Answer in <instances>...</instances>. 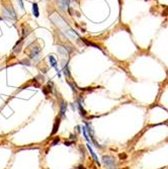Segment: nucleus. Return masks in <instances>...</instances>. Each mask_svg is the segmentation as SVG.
<instances>
[{
	"mask_svg": "<svg viewBox=\"0 0 168 169\" xmlns=\"http://www.w3.org/2000/svg\"><path fill=\"white\" fill-rule=\"evenodd\" d=\"M17 1H18V3H19V5H21V9H24V3H22V0H17Z\"/></svg>",
	"mask_w": 168,
	"mask_h": 169,
	"instance_id": "17",
	"label": "nucleus"
},
{
	"mask_svg": "<svg viewBox=\"0 0 168 169\" xmlns=\"http://www.w3.org/2000/svg\"><path fill=\"white\" fill-rule=\"evenodd\" d=\"M58 53L60 54L63 58H68L69 55V51L66 47H63V46H58Z\"/></svg>",
	"mask_w": 168,
	"mask_h": 169,
	"instance_id": "6",
	"label": "nucleus"
},
{
	"mask_svg": "<svg viewBox=\"0 0 168 169\" xmlns=\"http://www.w3.org/2000/svg\"><path fill=\"white\" fill-rule=\"evenodd\" d=\"M76 131L77 132H80V127H79V126H77V127H76Z\"/></svg>",
	"mask_w": 168,
	"mask_h": 169,
	"instance_id": "21",
	"label": "nucleus"
},
{
	"mask_svg": "<svg viewBox=\"0 0 168 169\" xmlns=\"http://www.w3.org/2000/svg\"><path fill=\"white\" fill-rule=\"evenodd\" d=\"M82 132H83V135H84V138H85V140H86L88 143L91 144L90 143V140H89V138H88V135L86 133V129H85V127H82Z\"/></svg>",
	"mask_w": 168,
	"mask_h": 169,
	"instance_id": "14",
	"label": "nucleus"
},
{
	"mask_svg": "<svg viewBox=\"0 0 168 169\" xmlns=\"http://www.w3.org/2000/svg\"><path fill=\"white\" fill-rule=\"evenodd\" d=\"M39 55H41V48H39V46H32V47L29 48L28 57L32 60H38L39 58Z\"/></svg>",
	"mask_w": 168,
	"mask_h": 169,
	"instance_id": "3",
	"label": "nucleus"
},
{
	"mask_svg": "<svg viewBox=\"0 0 168 169\" xmlns=\"http://www.w3.org/2000/svg\"><path fill=\"white\" fill-rule=\"evenodd\" d=\"M43 92H44V93H45L46 95H47V94L49 93V91L47 90V87H44V88H43Z\"/></svg>",
	"mask_w": 168,
	"mask_h": 169,
	"instance_id": "18",
	"label": "nucleus"
},
{
	"mask_svg": "<svg viewBox=\"0 0 168 169\" xmlns=\"http://www.w3.org/2000/svg\"><path fill=\"white\" fill-rule=\"evenodd\" d=\"M62 66H63V73L64 75L66 76V77H70V72H69V68H68V63L67 62H63V64H62Z\"/></svg>",
	"mask_w": 168,
	"mask_h": 169,
	"instance_id": "11",
	"label": "nucleus"
},
{
	"mask_svg": "<svg viewBox=\"0 0 168 169\" xmlns=\"http://www.w3.org/2000/svg\"><path fill=\"white\" fill-rule=\"evenodd\" d=\"M49 61H50V64L52 67H54L56 69V71L58 72V75L60 76V71H59V69H58V66H57V60L54 58V56L53 55H50L49 56Z\"/></svg>",
	"mask_w": 168,
	"mask_h": 169,
	"instance_id": "7",
	"label": "nucleus"
},
{
	"mask_svg": "<svg viewBox=\"0 0 168 169\" xmlns=\"http://www.w3.org/2000/svg\"><path fill=\"white\" fill-rule=\"evenodd\" d=\"M32 13H34L35 17H39V5L38 3H32Z\"/></svg>",
	"mask_w": 168,
	"mask_h": 169,
	"instance_id": "13",
	"label": "nucleus"
},
{
	"mask_svg": "<svg viewBox=\"0 0 168 169\" xmlns=\"http://www.w3.org/2000/svg\"><path fill=\"white\" fill-rule=\"evenodd\" d=\"M113 169H117V168H113Z\"/></svg>",
	"mask_w": 168,
	"mask_h": 169,
	"instance_id": "23",
	"label": "nucleus"
},
{
	"mask_svg": "<svg viewBox=\"0 0 168 169\" xmlns=\"http://www.w3.org/2000/svg\"><path fill=\"white\" fill-rule=\"evenodd\" d=\"M78 169H85V168H84L83 166H79V167H78Z\"/></svg>",
	"mask_w": 168,
	"mask_h": 169,
	"instance_id": "22",
	"label": "nucleus"
},
{
	"mask_svg": "<svg viewBox=\"0 0 168 169\" xmlns=\"http://www.w3.org/2000/svg\"><path fill=\"white\" fill-rule=\"evenodd\" d=\"M120 158L121 159H126L127 158V155L126 154H120Z\"/></svg>",
	"mask_w": 168,
	"mask_h": 169,
	"instance_id": "19",
	"label": "nucleus"
},
{
	"mask_svg": "<svg viewBox=\"0 0 168 169\" xmlns=\"http://www.w3.org/2000/svg\"><path fill=\"white\" fill-rule=\"evenodd\" d=\"M57 6L60 10L66 11L69 7V1L68 0H57Z\"/></svg>",
	"mask_w": 168,
	"mask_h": 169,
	"instance_id": "5",
	"label": "nucleus"
},
{
	"mask_svg": "<svg viewBox=\"0 0 168 169\" xmlns=\"http://www.w3.org/2000/svg\"><path fill=\"white\" fill-rule=\"evenodd\" d=\"M87 148H88V150H89V152H90V154H91V156H92V158L94 159V161H95V163L96 164H98V166L100 165V163H99V161H98V158H97V156H96V154L94 153V151L92 150V148H91V146H90V144L89 143H87Z\"/></svg>",
	"mask_w": 168,
	"mask_h": 169,
	"instance_id": "8",
	"label": "nucleus"
},
{
	"mask_svg": "<svg viewBox=\"0 0 168 169\" xmlns=\"http://www.w3.org/2000/svg\"><path fill=\"white\" fill-rule=\"evenodd\" d=\"M60 122H61V120L60 118H57L54 124V127H53V131H52V135H55L56 133L58 132L59 130V126H60Z\"/></svg>",
	"mask_w": 168,
	"mask_h": 169,
	"instance_id": "12",
	"label": "nucleus"
},
{
	"mask_svg": "<svg viewBox=\"0 0 168 169\" xmlns=\"http://www.w3.org/2000/svg\"><path fill=\"white\" fill-rule=\"evenodd\" d=\"M0 19H1V17H0Z\"/></svg>",
	"mask_w": 168,
	"mask_h": 169,
	"instance_id": "24",
	"label": "nucleus"
},
{
	"mask_svg": "<svg viewBox=\"0 0 168 169\" xmlns=\"http://www.w3.org/2000/svg\"><path fill=\"white\" fill-rule=\"evenodd\" d=\"M66 111H67V102L62 100L61 102V107H60V115L61 117H65Z\"/></svg>",
	"mask_w": 168,
	"mask_h": 169,
	"instance_id": "9",
	"label": "nucleus"
},
{
	"mask_svg": "<svg viewBox=\"0 0 168 169\" xmlns=\"http://www.w3.org/2000/svg\"><path fill=\"white\" fill-rule=\"evenodd\" d=\"M76 139H77L76 135H71V136H70V140H71L72 142H73V140L75 141V140H76Z\"/></svg>",
	"mask_w": 168,
	"mask_h": 169,
	"instance_id": "16",
	"label": "nucleus"
},
{
	"mask_svg": "<svg viewBox=\"0 0 168 169\" xmlns=\"http://www.w3.org/2000/svg\"><path fill=\"white\" fill-rule=\"evenodd\" d=\"M103 164L106 166L107 168L110 169H113L117 166V162L116 160H114V158L113 156H108V155H106V156H103Z\"/></svg>",
	"mask_w": 168,
	"mask_h": 169,
	"instance_id": "4",
	"label": "nucleus"
},
{
	"mask_svg": "<svg viewBox=\"0 0 168 169\" xmlns=\"http://www.w3.org/2000/svg\"><path fill=\"white\" fill-rule=\"evenodd\" d=\"M59 142H60V138H59V137H57V138H55V140H54V141H53V143H52V145H53V146L57 145V144L59 143Z\"/></svg>",
	"mask_w": 168,
	"mask_h": 169,
	"instance_id": "15",
	"label": "nucleus"
},
{
	"mask_svg": "<svg viewBox=\"0 0 168 169\" xmlns=\"http://www.w3.org/2000/svg\"><path fill=\"white\" fill-rule=\"evenodd\" d=\"M2 15H3V17H5L7 19H12V21H15V19L17 18L14 9H13L12 6L9 5L8 3H2Z\"/></svg>",
	"mask_w": 168,
	"mask_h": 169,
	"instance_id": "2",
	"label": "nucleus"
},
{
	"mask_svg": "<svg viewBox=\"0 0 168 169\" xmlns=\"http://www.w3.org/2000/svg\"><path fill=\"white\" fill-rule=\"evenodd\" d=\"M72 143H73L72 141H67V142H65V145H66V146H71Z\"/></svg>",
	"mask_w": 168,
	"mask_h": 169,
	"instance_id": "20",
	"label": "nucleus"
},
{
	"mask_svg": "<svg viewBox=\"0 0 168 169\" xmlns=\"http://www.w3.org/2000/svg\"><path fill=\"white\" fill-rule=\"evenodd\" d=\"M49 18H50V21L54 24V25L57 26V28L67 39H72V41H78V39H80L77 32L69 25V24L62 17V15L60 13H58L57 11L52 12L50 16H49Z\"/></svg>",
	"mask_w": 168,
	"mask_h": 169,
	"instance_id": "1",
	"label": "nucleus"
},
{
	"mask_svg": "<svg viewBox=\"0 0 168 169\" xmlns=\"http://www.w3.org/2000/svg\"><path fill=\"white\" fill-rule=\"evenodd\" d=\"M77 107H78V109H79V112H80V115H82L83 118H85L86 117V111H85V109L83 108V107H82V103H81V100L79 99V100L77 101Z\"/></svg>",
	"mask_w": 168,
	"mask_h": 169,
	"instance_id": "10",
	"label": "nucleus"
}]
</instances>
